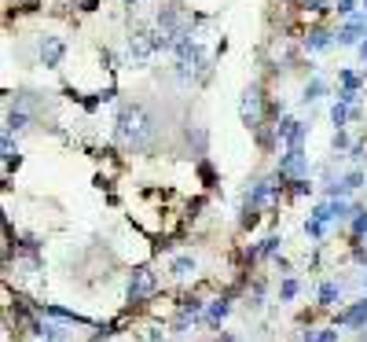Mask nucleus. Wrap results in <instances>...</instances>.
Returning <instances> with one entry per match:
<instances>
[{
	"instance_id": "5",
	"label": "nucleus",
	"mask_w": 367,
	"mask_h": 342,
	"mask_svg": "<svg viewBox=\"0 0 367 342\" xmlns=\"http://www.w3.org/2000/svg\"><path fill=\"white\" fill-rule=\"evenodd\" d=\"M338 324H345V328H367V302H356L353 309H345V313L338 317Z\"/></svg>"
},
{
	"instance_id": "26",
	"label": "nucleus",
	"mask_w": 367,
	"mask_h": 342,
	"mask_svg": "<svg viewBox=\"0 0 367 342\" xmlns=\"http://www.w3.org/2000/svg\"><path fill=\"white\" fill-rule=\"evenodd\" d=\"M364 287H367V280H364Z\"/></svg>"
},
{
	"instance_id": "22",
	"label": "nucleus",
	"mask_w": 367,
	"mask_h": 342,
	"mask_svg": "<svg viewBox=\"0 0 367 342\" xmlns=\"http://www.w3.org/2000/svg\"><path fill=\"white\" fill-rule=\"evenodd\" d=\"M360 56H364V59H367V37H364V41H360Z\"/></svg>"
},
{
	"instance_id": "6",
	"label": "nucleus",
	"mask_w": 367,
	"mask_h": 342,
	"mask_svg": "<svg viewBox=\"0 0 367 342\" xmlns=\"http://www.w3.org/2000/svg\"><path fill=\"white\" fill-rule=\"evenodd\" d=\"M364 23H367V15H356L349 26L342 30L338 34V45H356V41H360V30H364Z\"/></svg>"
},
{
	"instance_id": "14",
	"label": "nucleus",
	"mask_w": 367,
	"mask_h": 342,
	"mask_svg": "<svg viewBox=\"0 0 367 342\" xmlns=\"http://www.w3.org/2000/svg\"><path fill=\"white\" fill-rule=\"evenodd\" d=\"M331 118H334V125H345V118H349V111H345V103H334V111H331Z\"/></svg>"
},
{
	"instance_id": "18",
	"label": "nucleus",
	"mask_w": 367,
	"mask_h": 342,
	"mask_svg": "<svg viewBox=\"0 0 367 342\" xmlns=\"http://www.w3.org/2000/svg\"><path fill=\"white\" fill-rule=\"evenodd\" d=\"M353 0H338V8H334V12H338V15H353Z\"/></svg>"
},
{
	"instance_id": "4",
	"label": "nucleus",
	"mask_w": 367,
	"mask_h": 342,
	"mask_svg": "<svg viewBox=\"0 0 367 342\" xmlns=\"http://www.w3.org/2000/svg\"><path fill=\"white\" fill-rule=\"evenodd\" d=\"M63 56H67V45H63L59 37H45V41H41V59H45V67H59Z\"/></svg>"
},
{
	"instance_id": "13",
	"label": "nucleus",
	"mask_w": 367,
	"mask_h": 342,
	"mask_svg": "<svg viewBox=\"0 0 367 342\" xmlns=\"http://www.w3.org/2000/svg\"><path fill=\"white\" fill-rule=\"evenodd\" d=\"M224 313H228V302H213V306H210V313H206V317L213 320V324H217V320H224Z\"/></svg>"
},
{
	"instance_id": "12",
	"label": "nucleus",
	"mask_w": 367,
	"mask_h": 342,
	"mask_svg": "<svg viewBox=\"0 0 367 342\" xmlns=\"http://www.w3.org/2000/svg\"><path fill=\"white\" fill-rule=\"evenodd\" d=\"M356 217H353V232L356 236H367V210H353Z\"/></svg>"
},
{
	"instance_id": "11",
	"label": "nucleus",
	"mask_w": 367,
	"mask_h": 342,
	"mask_svg": "<svg viewBox=\"0 0 367 342\" xmlns=\"http://www.w3.org/2000/svg\"><path fill=\"white\" fill-rule=\"evenodd\" d=\"M19 133V129H26V111H12V114H8V133Z\"/></svg>"
},
{
	"instance_id": "9",
	"label": "nucleus",
	"mask_w": 367,
	"mask_h": 342,
	"mask_svg": "<svg viewBox=\"0 0 367 342\" xmlns=\"http://www.w3.org/2000/svg\"><path fill=\"white\" fill-rule=\"evenodd\" d=\"M195 272V258H177L173 261V276H191Z\"/></svg>"
},
{
	"instance_id": "3",
	"label": "nucleus",
	"mask_w": 367,
	"mask_h": 342,
	"mask_svg": "<svg viewBox=\"0 0 367 342\" xmlns=\"http://www.w3.org/2000/svg\"><path fill=\"white\" fill-rule=\"evenodd\" d=\"M155 272L151 269H136L133 272V280H129V298H133V302H144V298H151L155 295Z\"/></svg>"
},
{
	"instance_id": "19",
	"label": "nucleus",
	"mask_w": 367,
	"mask_h": 342,
	"mask_svg": "<svg viewBox=\"0 0 367 342\" xmlns=\"http://www.w3.org/2000/svg\"><path fill=\"white\" fill-rule=\"evenodd\" d=\"M298 295V280H287L283 284V298H294Z\"/></svg>"
},
{
	"instance_id": "16",
	"label": "nucleus",
	"mask_w": 367,
	"mask_h": 342,
	"mask_svg": "<svg viewBox=\"0 0 367 342\" xmlns=\"http://www.w3.org/2000/svg\"><path fill=\"white\" fill-rule=\"evenodd\" d=\"M320 92H323V81H309L305 85V100H316Z\"/></svg>"
},
{
	"instance_id": "17",
	"label": "nucleus",
	"mask_w": 367,
	"mask_h": 342,
	"mask_svg": "<svg viewBox=\"0 0 367 342\" xmlns=\"http://www.w3.org/2000/svg\"><path fill=\"white\" fill-rule=\"evenodd\" d=\"M360 180H364V173H349L342 184H345V191H349V188H360Z\"/></svg>"
},
{
	"instance_id": "25",
	"label": "nucleus",
	"mask_w": 367,
	"mask_h": 342,
	"mask_svg": "<svg viewBox=\"0 0 367 342\" xmlns=\"http://www.w3.org/2000/svg\"><path fill=\"white\" fill-rule=\"evenodd\" d=\"M364 12H367V0H364Z\"/></svg>"
},
{
	"instance_id": "24",
	"label": "nucleus",
	"mask_w": 367,
	"mask_h": 342,
	"mask_svg": "<svg viewBox=\"0 0 367 342\" xmlns=\"http://www.w3.org/2000/svg\"><path fill=\"white\" fill-rule=\"evenodd\" d=\"M125 4H136V0H125Z\"/></svg>"
},
{
	"instance_id": "2",
	"label": "nucleus",
	"mask_w": 367,
	"mask_h": 342,
	"mask_svg": "<svg viewBox=\"0 0 367 342\" xmlns=\"http://www.w3.org/2000/svg\"><path fill=\"white\" fill-rule=\"evenodd\" d=\"M243 122L250 125V129H261V89L257 85H250V89L243 92Z\"/></svg>"
},
{
	"instance_id": "10",
	"label": "nucleus",
	"mask_w": 367,
	"mask_h": 342,
	"mask_svg": "<svg viewBox=\"0 0 367 342\" xmlns=\"http://www.w3.org/2000/svg\"><path fill=\"white\" fill-rule=\"evenodd\" d=\"M334 298H338V284H323L320 287V306H334Z\"/></svg>"
},
{
	"instance_id": "15",
	"label": "nucleus",
	"mask_w": 367,
	"mask_h": 342,
	"mask_svg": "<svg viewBox=\"0 0 367 342\" xmlns=\"http://www.w3.org/2000/svg\"><path fill=\"white\" fill-rule=\"evenodd\" d=\"M338 78H342V85H345V89H356V85H360V78H356L353 70H342Z\"/></svg>"
},
{
	"instance_id": "7",
	"label": "nucleus",
	"mask_w": 367,
	"mask_h": 342,
	"mask_svg": "<svg viewBox=\"0 0 367 342\" xmlns=\"http://www.w3.org/2000/svg\"><path fill=\"white\" fill-rule=\"evenodd\" d=\"M305 342H338V331L323 328V331H305Z\"/></svg>"
},
{
	"instance_id": "20",
	"label": "nucleus",
	"mask_w": 367,
	"mask_h": 342,
	"mask_svg": "<svg viewBox=\"0 0 367 342\" xmlns=\"http://www.w3.org/2000/svg\"><path fill=\"white\" fill-rule=\"evenodd\" d=\"M334 147H338V151H342V147H349V136H345L342 129H338V133H334Z\"/></svg>"
},
{
	"instance_id": "1",
	"label": "nucleus",
	"mask_w": 367,
	"mask_h": 342,
	"mask_svg": "<svg viewBox=\"0 0 367 342\" xmlns=\"http://www.w3.org/2000/svg\"><path fill=\"white\" fill-rule=\"evenodd\" d=\"M118 136L129 147H147L151 136H155V122L147 118V111L140 103H125L122 114H118Z\"/></svg>"
},
{
	"instance_id": "8",
	"label": "nucleus",
	"mask_w": 367,
	"mask_h": 342,
	"mask_svg": "<svg viewBox=\"0 0 367 342\" xmlns=\"http://www.w3.org/2000/svg\"><path fill=\"white\" fill-rule=\"evenodd\" d=\"M331 45V34H327V30H312V34H309V48L312 52H320V48H327Z\"/></svg>"
},
{
	"instance_id": "21",
	"label": "nucleus",
	"mask_w": 367,
	"mask_h": 342,
	"mask_svg": "<svg viewBox=\"0 0 367 342\" xmlns=\"http://www.w3.org/2000/svg\"><path fill=\"white\" fill-rule=\"evenodd\" d=\"M279 247V239H265V247H261V254H272Z\"/></svg>"
},
{
	"instance_id": "23",
	"label": "nucleus",
	"mask_w": 367,
	"mask_h": 342,
	"mask_svg": "<svg viewBox=\"0 0 367 342\" xmlns=\"http://www.w3.org/2000/svg\"><path fill=\"white\" fill-rule=\"evenodd\" d=\"M360 342H367V328H364V335H360Z\"/></svg>"
}]
</instances>
